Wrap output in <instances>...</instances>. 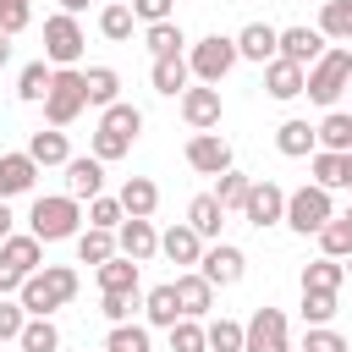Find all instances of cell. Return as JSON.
<instances>
[{
  "label": "cell",
  "instance_id": "7",
  "mask_svg": "<svg viewBox=\"0 0 352 352\" xmlns=\"http://www.w3.org/2000/svg\"><path fill=\"white\" fill-rule=\"evenodd\" d=\"M38 258H44V242H38L33 231H28V236H16V231H11V236L0 242V297H6V292H16V286L38 270Z\"/></svg>",
  "mask_w": 352,
  "mask_h": 352
},
{
  "label": "cell",
  "instance_id": "31",
  "mask_svg": "<svg viewBox=\"0 0 352 352\" xmlns=\"http://www.w3.org/2000/svg\"><path fill=\"white\" fill-rule=\"evenodd\" d=\"M16 346H22V352H55V346H60V330H55L44 314H28V324H22V336H16Z\"/></svg>",
  "mask_w": 352,
  "mask_h": 352
},
{
  "label": "cell",
  "instance_id": "3",
  "mask_svg": "<svg viewBox=\"0 0 352 352\" xmlns=\"http://www.w3.org/2000/svg\"><path fill=\"white\" fill-rule=\"evenodd\" d=\"M138 132H143V110H138V104H121V99L104 104L99 132H94V160H121Z\"/></svg>",
  "mask_w": 352,
  "mask_h": 352
},
{
  "label": "cell",
  "instance_id": "19",
  "mask_svg": "<svg viewBox=\"0 0 352 352\" xmlns=\"http://www.w3.org/2000/svg\"><path fill=\"white\" fill-rule=\"evenodd\" d=\"M176 286V302H182V319H204L209 314V302H214V286L198 275V270H187V275H176L170 280Z\"/></svg>",
  "mask_w": 352,
  "mask_h": 352
},
{
  "label": "cell",
  "instance_id": "27",
  "mask_svg": "<svg viewBox=\"0 0 352 352\" xmlns=\"http://www.w3.org/2000/svg\"><path fill=\"white\" fill-rule=\"evenodd\" d=\"M28 160H33V165H66V160H72V148H66V132H60V126H50V132H33V138H28Z\"/></svg>",
  "mask_w": 352,
  "mask_h": 352
},
{
  "label": "cell",
  "instance_id": "39",
  "mask_svg": "<svg viewBox=\"0 0 352 352\" xmlns=\"http://www.w3.org/2000/svg\"><path fill=\"white\" fill-rule=\"evenodd\" d=\"M143 44H148V55H182V28L176 22H148V33H143Z\"/></svg>",
  "mask_w": 352,
  "mask_h": 352
},
{
  "label": "cell",
  "instance_id": "49",
  "mask_svg": "<svg viewBox=\"0 0 352 352\" xmlns=\"http://www.w3.org/2000/svg\"><path fill=\"white\" fill-rule=\"evenodd\" d=\"M22 324H28V314H22V302H11V297H0V341H16V336H22Z\"/></svg>",
  "mask_w": 352,
  "mask_h": 352
},
{
  "label": "cell",
  "instance_id": "13",
  "mask_svg": "<svg viewBox=\"0 0 352 352\" xmlns=\"http://www.w3.org/2000/svg\"><path fill=\"white\" fill-rule=\"evenodd\" d=\"M187 165L198 176H220V170H231V143L220 132H192L187 138Z\"/></svg>",
  "mask_w": 352,
  "mask_h": 352
},
{
  "label": "cell",
  "instance_id": "33",
  "mask_svg": "<svg viewBox=\"0 0 352 352\" xmlns=\"http://www.w3.org/2000/svg\"><path fill=\"white\" fill-rule=\"evenodd\" d=\"M319 33L352 44V0H324V6H319Z\"/></svg>",
  "mask_w": 352,
  "mask_h": 352
},
{
  "label": "cell",
  "instance_id": "29",
  "mask_svg": "<svg viewBox=\"0 0 352 352\" xmlns=\"http://www.w3.org/2000/svg\"><path fill=\"white\" fill-rule=\"evenodd\" d=\"M341 280H346V264H341V258H314V264H302V292H341Z\"/></svg>",
  "mask_w": 352,
  "mask_h": 352
},
{
  "label": "cell",
  "instance_id": "50",
  "mask_svg": "<svg viewBox=\"0 0 352 352\" xmlns=\"http://www.w3.org/2000/svg\"><path fill=\"white\" fill-rule=\"evenodd\" d=\"M99 314H104L110 324H126V314H132V292H104V302H99Z\"/></svg>",
  "mask_w": 352,
  "mask_h": 352
},
{
  "label": "cell",
  "instance_id": "28",
  "mask_svg": "<svg viewBox=\"0 0 352 352\" xmlns=\"http://www.w3.org/2000/svg\"><path fill=\"white\" fill-rule=\"evenodd\" d=\"M187 226H192L198 236H220V226H226V209H220V198H214V192H198V198L187 204Z\"/></svg>",
  "mask_w": 352,
  "mask_h": 352
},
{
  "label": "cell",
  "instance_id": "58",
  "mask_svg": "<svg viewBox=\"0 0 352 352\" xmlns=\"http://www.w3.org/2000/svg\"><path fill=\"white\" fill-rule=\"evenodd\" d=\"M346 94H352V82H346Z\"/></svg>",
  "mask_w": 352,
  "mask_h": 352
},
{
  "label": "cell",
  "instance_id": "21",
  "mask_svg": "<svg viewBox=\"0 0 352 352\" xmlns=\"http://www.w3.org/2000/svg\"><path fill=\"white\" fill-rule=\"evenodd\" d=\"M33 182H38V165L28 160V148H22V154H0V198L28 192Z\"/></svg>",
  "mask_w": 352,
  "mask_h": 352
},
{
  "label": "cell",
  "instance_id": "26",
  "mask_svg": "<svg viewBox=\"0 0 352 352\" xmlns=\"http://www.w3.org/2000/svg\"><path fill=\"white\" fill-rule=\"evenodd\" d=\"M275 148H280L286 160H302V154H314V148H319V138H314V126H308V121H297V116H292V121H280Z\"/></svg>",
  "mask_w": 352,
  "mask_h": 352
},
{
  "label": "cell",
  "instance_id": "42",
  "mask_svg": "<svg viewBox=\"0 0 352 352\" xmlns=\"http://www.w3.org/2000/svg\"><path fill=\"white\" fill-rule=\"evenodd\" d=\"M170 352H209L204 324H198V319H176V324H170Z\"/></svg>",
  "mask_w": 352,
  "mask_h": 352
},
{
  "label": "cell",
  "instance_id": "52",
  "mask_svg": "<svg viewBox=\"0 0 352 352\" xmlns=\"http://www.w3.org/2000/svg\"><path fill=\"white\" fill-rule=\"evenodd\" d=\"M11 220H16V214H11V204H6V198H0V242H6V236H11Z\"/></svg>",
  "mask_w": 352,
  "mask_h": 352
},
{
  "label": "cell",
  "instance_id": "41",
  "mask_svg": "<svg viewBox=\"0 0 352 352\" xmlns=\"http://www.w3.org/2000/svg\"><path fill=\"white\" fill-rule=\"evenodd\" d=\"M248 182H253V176H242V170H220V182H214V198H220V209H242V198H248Z\"/></svg>",
  "mask_w": 352,
  "mask_h": 352
},
{
  "label": "cell",
  "instance_id": "17",
  "mask_svg": "<svg viewBox=\"0 0 352 352\" xmlns=\"http://www.w3.org/2000/svg\"><path fill=\"white\" fill-rule=\"evenodd\" d=\"M99 187H104V160L72 154V160H66V192L82 204V198H99Z\"/></svg>",
  "mask_w": 352,
  "mask_h": 352
},
{
  "label": "cell",
  "instance_id": "10",
  "mask_svg": "<svg viewBox=\"0 0 352 352\" xmlns=\"http://www.w3.org/2000/svg\"><path fill=\"white\" fill-rule=\"evenodd\" d=\"M242 352H292L286 314L280 308H253V319L242 324Z\"/></svg>",
  "mask_w": 352,
  "mask_h": 352
},
{
  "label": "cell",
  "instance_id": "22",
  "mask_svg": "<svg viewBox=\"0 0 352 352\" xmlns=\"http://www.w3.org/2000/svg\"><path fill=\"white\" fill-rule=\"evenodd\" d=\"M275 38H280V33H275L270 22H248V28L236 33V55L264 66V60H275Z\"/></svg>",
  "mask_w": 352,
  "mask_h": 352
},
{
  "label": "cell",
  "instance_id": "36",
  "mask_svg": "<svg viewBox=\"0 0 352 352\" xmlns=\"http://www.w3.org/2000/svg\"><path fill=\"white\" fill-rule=\"evenodd\" d=\"M314 138H319L324 148L346 154V148H352V116H346V110H330V116H324V121L314 126Z\"/></svg>",
  "mask_w": 352,
  "mask_h": 352
},
{
  "label": "cell",
  "instance_id": "35",
  "mask_svg": "<svg viewBox=\"0 0 352 352\" xmlns=\"http://www.w3.org/2000/svg\"><path fill=\"white\" fill-rule=\"evenodd\" d=\"M82 88H88V104H116V94H121V77L110 72V66H88L82 72Z\"/></svg>",
  "mask_w": 352,
  "mask_h": 352
},
{
  "label": "cell",
  "instance_id": "44",
  "mask_svg": "<svg viewBox=\"0 0 352 352\" xmlns=\"http://www.w3.org/2000/svg\"><path fill=\"white\" fill-rule=\"evenodd\" d=\"M121 220H126V214H121V198H104V192H99V198H88V226H104V231H116Z\"/></svg>",
  "mask_w": 352,
  "mask_h": 352
},
{
  "label": "cell",
  "instance_id": "43",
  "mask_svg": "<svg viewBox=\"0 0 352 352\" xmlns=\"http://www.w3.org/2000/svg\"><path fill=\"white\" fill-rule=\"evenodd\" d=\"M104 352H148V330L143 324H116L110 341H104Z\"/></svg>",
  "mask_w": 352,
  "mask_h": 352
},
{
  "label": "cell",
  "instance_id": "38",
  "mask_svg": "<svg viewBox=\"0 0 352 352\" xmlns=\"http://www.w3.org/2000/svg\"><path fill=\"white\" fill-rule=\"evenodd\" d=\"M132 22H138L132 6H104V11H99V33H104L110 44H126V38H132Z\"/></svg>",
  "mask_w": 352,
  "mask_h": 352
},
{
  "label": "cell",
  "instance_id": "23",
  "mask_svg": "<svg viewBox=\"0 0 352 352\" xmlns=\"http://www.w3.org/2000/svg\"><path fill=\"white\" fill-rule=\"evenodd\" d=\"M154 94H165V99H176L182 88H187V77H192V66H187V55H154Z\"/></svg>",
  "mask_w": 352,
  "mask_h": 352
},
{
  "label": "cell",
  "instance_id": "1",
  "mask_svg": "<svg viewBox=\"0 0 352 352\" xmlns=\"http://www.w3.org/2000/svg\"><path fill=\"white\" fill-rule=\"evenodd\" d=\"M77 297V270H66V264H38L22 286H16V302H22V314H55V308H66Z\"/></svg>",
  "mask_w": 352,
  "mask_h": 352
},
{
  "label": "cell",
  "instance_id": "4",
  "mask_svg": "<svg viewBox=\"0 0 352 352\" xmlns=\"http://www.w3.org/2000/svg\"><path fill=\"white\" fill-rule=\"evenodd\" d=\"M346 82H352V50H341V44H336V50H324V55L308 66L302 94H308L314 104H324V110H330V104L346 94Z\"/></svg>",
  "mask_w": 352,
  "mask_h": 352
},
{
  "label": "cell",
  "instance_id": "8",
  "mask_svg": "<svg viewBox=\"0 0 352 352\" xmlns=\"http://www.w3.org/2000/svg\"><path fill=\"white\" fill-rule=\"evenodd\" d=\"M82 50H88V38H82V28H77L72 11L44 16V60H50V66H77Z\"/></svg>",
  "mask_w": 352,
  "mask_h": 352
},
{
  "label": "cell",
  "instance_id": "57",
  "mask_svg": "<svg viewBox=\"0 0 352 352\" xmlns=\"http://www.w3.org/2000/svg\"><path fill=\"white\" fill-rule=\"evenodd\" d=\"M346 220H352V209H346Z\"/></svg>",
  "mask_w": 352,
  "mask_h": 352
},
{
  "label": "cell",
  "instance_id": "5",
  "mask_svg": "<svg viewBox=\"0 0 352 352\" xmlns=\"http://www.w3.org/2000/svg\"><path fill=\"white\" fill-rule=\"evenodd\" d=\"M82 110H88L82 72H77V66H55V77H50V94H44V121H50V126H72Z\"/></svg>",
  "mask_w": 352,
  "mask_h": 352
},
{
  "label": "cell",
  "instance_id": "24",
  "mask_svg": "<svg viewBox=\"0 0 352 352\" xmlns=\"http://www.w3.org/2000/svg\"><path fill=\"white\" fill-rule=\"evenodd\" d=\"M116 198H121V214H138V220H148V214H154V204H160V187H154L148 176H126Z\"/></svg>",
  "mask_w": 352,
  "mask_h": 352
},
{
  "label": "cell",
  "instance_id": "55",
  "mask_svg": "<svg viewBox=\"0 0 352 352\" xmlns=\"http://www.w3.org/2000/svg\"><path fill=\"white\" fill-rule=\"evenodd\" d=\"M60 11H72V16H77V11H88V0H60Z\"/></svg>",
  "mask_w": 352,
  "mask_h": 352
},
{
  "label": "cell",
  "instance_id": "6",
  "mask_svg": "<svg viewBox=\"0 0 352 352\" xmlns=\"http://www.w3.org/2000/svg\"><path fill=\"white\" fill-rule=\"evenodd\" d=\"M336 214V204H330V187H319V182H308V187H297V192H286V226L292 231H302V236H314L324 220Z\"/></svg>",
  "mask_w": 352,
  "mask_h": 352
},
{
  "label": "cell",
  "instance_id": "30",
  "mask_svg": "<svg viewBox=\"0 0 352 352\" xmlns=\"http://www.w3.org/2000/svg\"><path fill=\"white\" fill-rule=\"evenodd\" d=\"M143 314H148V324H160V330H170L176 319H182V302H176V286L165 280V286H154L148 297H143Z\"/></svg>",
  "mask_w": 352,
  "mask_h": 352
},
{
  "label": "cell",
  "instance_id": "40",
  "mask_svg": "<svg viewBox=\"0 0 352 352\" xmlns=\"http://www.w3.org/2000/svg\"><path fill=\"white\" fill-rule=\"evenodd\" d=\"M204 341H209V352H242V324L236 319H209Z\"/></svg>",
  "mask_w": 352,
  "mask_h": 352
},
{
  "label": "cell",
  "instance_id": "37",
  "mask_svg": "<svg viewBox=\"0 0 352 352\" xmlns=\"http://www.w3.org/2000/svg\"><path fill=\"white\" fill-rule=\"evenodd\" d=\"M116 253V231H104V226H88L82 236H77V258L82 264H104Z\"/></svg>",
  "mask_w": 352,
  "mask_h": 352
},
{
  "label": "cell",
  "instance_id": "25",
  "mask_svg": "<svg viewBox=\"0 0 352 352\" xmlns=\"http://www.w3.org/2000/svg\"><path fill=\"white\" fill-rule=\"evenodd\" d=\"M94 275H99V292H132L138 297V264L126 253H110L104 264H94Z\"/></svg>",
  "mask_w": 352,
  "mask_h": 352
},
{
  "label": "cell",
  "instance_id": "12",
  "mask_svg": "<svg viewBox=\"0 0 352 352\" xmlns=\"http://www.w3.org/2000/svg\"><path fill=\"white\" fill-rule=\"evenodd\" d=\"M220 88L214 82H198V88H182V121L192 126V132H209V126H220Z\"/></svg>",
  "mask_w": 352,
  "mask_h": 352
},
{
  "label": "cell",
  "instance_id": "20",
  "mask_svg": "<svg viewBox=\"0 0 352 352\" xmlns=\"http://www.w3.org/2000/svg\"><path fill=\"white\" fill-rule=\"evenodd\" d=\"M160 253H165L170 264H198V258H204V236L182 220V226H170V231L160 236Z\"/></svg>",
  "mask_w": 352,
  "mask_h": 352
},
{
  "label": "cell",
  "instance_id": "32",
  "mask_svg": "<svg viewBox=\"0 0 352 352\" xmlns=\"http://www.w3.org/2000/svg\"><path fill=\"white\" fill-rule=\"evenodd\" d=\"M314 236H319L324 258H346V253H352V220H346V214H330V220H324Z\"/></svg>",
  "mask_w": 352,
  "mask_h": 352
},
{
  "label": "cell",
  "instance_id": "54",
  "mask_svg": "<svg viewBox=\"0 0 352 352\" xmlns=\"http://www.w3.org/2000/svg\"><path fill=\"white\" fill-rule=\"evenodd\" d=\"M11 60V33H0V66Z\"/></svg>",
  "mask_w": 352,
  "mask_h": 352
},
{
  "label": "cell",
  "instance_id": "53",
  "mask_svg": "<svg viewBox=\"0 0 352 352\" xmlns=\"http://www.w3.org/2000/svg\"><path fill=\"white\" fill-rule=\"evenodd\" d=\"M341 187H352V148L341 154Z\"/></svg>",
  "mask_w": 352,
  "mask_h": 352
},
{
  "label": "cell",
  "instance_id": "59",
  "mask_svg": "<svg viewBox=\"0 0 352 352\" xmlns=\"http://www.w3.org/2000/svg\"><path fill=\"white\" fill-rule=\"evenodd\" d=\"M302 352H308V346H302Z\"/></svg>",
  "mask_w": 352,
  "mask_h": 352
},
{
  "label": "cell",
  "instance_id": "11",
  "mask_svg": "<svg viewBox=\"0 0 352 352\" xmlns=\"http://www.w3.org/2000/svg\"><path fill=\"white\" fill-rule=\"evenodd\" d=\"M280 214H286V187H275L270 176H264V182H248V198H242V220L264 231V226H275Z\"/></svg>",
  "mask_w": 352,
  "mask_h": 352
},
{
  "label": "cell",
  "instance_id": "51",
  "mask_svg": "<svg viewBox=\"0 0 352 352\" xmlns=\"http://www.w3.org/2000/svg\"><path fill=\"white\" fill-rule=\"evenodd\" d=\"M138 22H170V0H132Z\"/></svg>",
  "mask_w": 352,
  "mask_h": 352
},
{
  "label": "cell",
  "instance_id": "56",
  "mask_svg": "<svg viewBox=\"0 0 352 352\" xmlns=\"http://www.w3.org/2000/svg\"><path fill=\"white\" fill-rule=\"evenodd\" d=\"M346 275H352V253H346Z\"/></svg>",
  "mask_w": 352,
  "mask_h": 352
},
{
  "label": "cell",
  "instance_id": "46",
  "mask_svg": "<svg viewBox=\"0 0 352 352\" xmlns=\"http://www.w3.org/2000/svg\"><path fill=\"white\" fill-rule=\"evenodd\" d=\"M314 182L319 187H341V154L336 148H314Z\"/></svg>",
  "mask_w": 352,
  "mask_h": 352
},
{
  "label": "cell",
  "instance_id": "2",
  "mask_svg": "<svg viewBox=\"0 0 352 352\" xmlns=\"http://www.w3.org/2000/svg\"><path fill=\"white\" fill-rule=\"evenodd\" d=\"M77 226H82V204L72 192L33 198V209H28V231L38 242H66V236H77Z\"/></svg>",
  "mask_w": 352,
  "mask_h": 352
},
{
  "label": "cell",
  "instance_id": "47",
  "mask_svg": "<svg viewBox=\"0 0 352 352\" xmlns=\"http://www.w3.org/2000/svg\"><path fill=\"white\" fill-rule=\"evenodd\" d=\"M28 22H33V6H28V0H0V33L16 38Z\"/></svg>",
  "mask_w": 352,
  "mask_h": 352
},
{
  "label": "cell",
  "instance_id": "48",
  "mask_svg": "<svg viewBox=\"0 0 352 352\" xmlns=\"http://www.w3.org/2000/svg\"><path fill=\"white\" fill-rule=\"evenodd\" d=\"M302 346H308V352H352V346H346V336H341V330H330V324H314Z\"/></svg>",
  "mask_w": 352,
  "mask_h": 352
},
{
  "label": "cell",
  "instance_id": "9",
  "mask_svg": "<svg viewBox=\"0 0 352 352\" xmlns=\"http://www.w3.org/2000/svg\"><path fill=\"white\" fill-rule=\"evenodd\" d=\"M236 60H242V55H236V38H220V33L198 38V44H192V55H187L192 77H198V82H214V88H220V77H226Z\"/></svg>",
  "mask_w": 352,
  "mask_h": 352
},
{
  "label": "cell",
  "instance_id": "34",
  "mask_svg": "<svg viewBox=\"0 0 352 352\" xmlns=\"http://www.w3.org/2000/svg\"><path fill=\"white\" fill-rule=\"evenodd\" d=\"M50 77H55V66H50V60H28V66H22V77H16V99L38 104V99L50 94Z\"/></svg>",
  "mask_w": 352,
  "mask_h": 352
},
{
  "label": "cell",
  "instance_id": "14",
  "mask_svg": "<svg viewBox=\"0 0 352 352\" xmlns=\"http://www.w3.org/2000/svg\"><path fill=\"white\" fill-rule=\"evenodd\" d=\"M198 275H204L209 286H236V280L248 275V258H242V248H231V242H214V248L198 258Z\"/></svg>",
  "mask_w": 352,
  "mask_h": 352
},
{
  "label": "cell",
  "instance_id": "15",
  "mask_svg": "<svg viewBox=\"0 0 352 352\" xmlns=\"http://www.w3.org/2000/svg\"><path fill=\"white\" fill-rule=\"evenodd\" d=\"M116 253H126L132 264H143V258H154V253H160V231H154L148 220L126 214V220L116 226Z\"/></svg>",
  "mask_w": 352,
  "mask_h": 352
},
{
  "label": "cell",
  "instance_id": "45",
  "mask_svg": "<svg viewBox=\"0 0 352 352\" xmlns=\"http://www.w3.org/2000/svg\"><path fill=\"white\" fill-rule=\"evenodd\" d=\"M302 319L308 324H330L336 319V292H302Z\"/></svg>",
  "mask_w": 352,
  "mask_h": 352
},
{
  "label": "cell",
  "instance_id": "16",
  "mask_svg": "<svg viewBox=\"0 0 352 352\" xmlns=\"http://www.w3.org/2000/svg\"><path fill=\"white\" fill-rule=\"evenodd\" d=\"M275 55H280V60H297V66H314V60L324 55V33H319V28H280Z\"/></svg>",
  "mask_w": 352,
  "mask_h": 352
},
{
  "label": "cell",
  "instance_id": "18",
  "mask_svg": "<svg viewBox=\"0 0 352 352\" xmlns=\"http://www.w3.org/2000/svg\"><path fill=\"white\" fill-rule=\"evenodd\" d=\"M302 82H308V66H297V60H264V88H270V99H297L302 94Z\"/></svg>",
  "mask_w": 352,
  "mask_h": 352
}]
</instances>
